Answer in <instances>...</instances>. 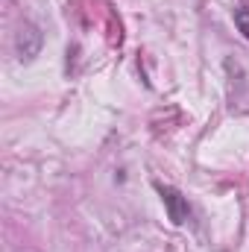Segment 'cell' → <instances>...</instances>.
<instances>
[{"mask_svg": "<svg viewBox=\"0 0 249 252\" xmlns=\"http://www.w3.org/2000/svg\"><path fill=\"white\" fill-rule=\"evenodd\" d=\"M156 190L161 193V202H164V208H167V217H170V223H173V226H182L187 217H190L187 199H185V196H182L176 188H170V185H161V182H156Z\"/></svg>", "mask_w": 249, "mask_h": 252, "instance_id": "1", "label": "cell"}, {"mask_svg": "<svg viewBox=\"0 0 249 252\" xmlns=\"http://www.w3.org/2000/svg\"><path fill=\"white\" fill-rule=\"evenodd\" d=\"M41 41H44L41 30H38L35 24H24V27H21V32H18V41H15L18 59H21V62L35 59V56H38V50H41Z\"/></svg>", "mask_w": 249, "mask_h": 252, "instance_id": "2", "label": "cell"}, {"mask_svg": "<svg viewBox=\"0 0 249 252\" xmlns=\"http://www.w3.org/2000/svg\"><path fill=\"white\" fill-rule=\"evenodd\" d=\"M235 27L244 32V38L249 41V9H235Z\"/></svg>", "mask_w": 249, "mask_h": 252, "instance_id": "3", "label": "cell"}]
</instances>
